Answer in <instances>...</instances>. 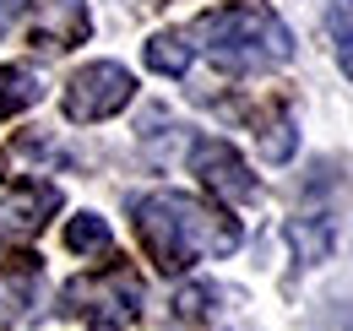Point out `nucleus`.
<instances>
[{"mask_svg": "<svg viewBox=\"0 0 353 331\" xmlns=\"http://www.w3.org/2000/svg\"><path fill=\"white\" fill-rule=\"evenodd\" d=\"M39 98H44L39 71H28V66H0V120H11V114H22V109H33Z\"/></svg>", "mask_w": 353, "mask_h": 331, "instance_id": "obj_10", "label": "nucleus"}, {"mask_svg": "<svg viewBox=\"0 0 353 331\" xmlns=\"http://www.w3.org/2000/svg\"><path fill=\"white\" fill-rule=\"evenodd\" d=\"M326 28H332V49H337V66L353 82V0H332L326 11Z\"/></svg>", "mask_w": 353, "mask_h": 331, "instance_id": "obj_14", "label": "nucleus"}, {"mask_svg": "<svg viewBox=\"0 0 353 331\" xmlns=\"http://www.w3.org/2000/svg\"><path fill=\"white\" fill-rule=\"evenodd\" d=\"M54 212H60V190H54V185L6 190V196H0V234H39Z\"/></svg>", "mask_w": 353, "mask_h": 331, "instance_id": "obj_8", "label": "nucleus"}, {"mask_svg": "<svg viewBox=\"0 0 353 331\" xmlns=\"http://www.w3.org/2000/svg\"><path fill=\"white\" fill-rule=\"evenodd\" d=\"M185 39L228 77H256V71H277V66L294 60L288 22L261 0H228V6L201 11Z\"/></svg>", "mask_w": 353, "mask_h": 331, "instance_id": "obj_2", "label": "nucleus"}, {"mask_svg": "<svg viewBox=\"0 0 353 331\" xmlns=\"http://www.w3.org/2000/svg\"><path fill=\"white\" fill-rule=\"evenodd\" d=\"M185 158L196 168V179H201L218 201H228V207H245V201L261 196V179L239 158V147H228L223 136H196V141L185 147Z\"/></svg>", "mask_w": 353, "mask_h": 331, "instance_id": "obj_5", "label": "nucleus"}, {"mask_svg": "<svg viewBox=\"0 0 353 331\" xmlns=\"http://www.w3.org/2000/svg\"><path fill=\"white\" fill-rule=\"evenodd\" d=\"M141 54H147V66H152L158 77H185L196 49H190V39H185V33H152Z\"/></svg>", "mask_w": 353, "mask_h": 331, "instance_id": "obj_11", "label": "nucleus"}, {"mask_svg": "<svg viewBox=\"0 0 353 331\" xmlns=\"http://www.w3.org/2000/svg\"><path fill=\"white\" fill-rule=\"evenodd\" d=\"M147 293L131 266H103V272H82L60 288V315H77L98 331H125L141 315Z\"/></svg>", "mask_w": 353, "mask_h": 331, "instance_id": "obj_3", "label": "nucleus"}, {"mask_svg": "<svg viewBox=\"0 0 353 331\" xmlns=\"http://www.w3.org/2000/svg\"><path fill=\"white\" fill-rule=\"evenodd\" d=\"M283 239H288V250H294L299 266H321V261L332 255V245H337V223H332L326 212H305V217H288Z\"/></svg>", "mask_w": 353, "mask_h": 331, "instance_id": "obj_9", "label": "nucleus"}, {"mask_svg": "<svg viewBox=\"0 0 353 331\" xmlns=\"http://www.w3.org/2000/svg\"><path fill=\"white\" fill-rule=\"evenodd\" d=\"M65 250H71V255H98V250H109V217H98V212L65 217Z\"/></svg>", "mask_w": 353, "mask_h": 331, "instance_id": "obj_13", "label": "nucleus"}, {"mask_svg": "<svg viewBox=\"0 0 353 331\" xmlns=\"http://www.w3.org/2000/svg\"><path fill=\"white\" fill-rule=\"evenodd\" d=\"M17 11H22V6H17V0H0V33H6V28H11V22H17Z\"/></svg>", "mask_w": 353, "mask_h": 331, "instance_id": "obj_16", "label": "nucleus"}, {"mask_svg": "<svg viewBox=\"0 0 353 331\" xmlns=\"http://www.w3.org/2000/svg\"><path fill=\"white\" fill-rule=\"evenodd\" d=\"M294 147H299V130H294L288 114H283V120H272L261 130V158H266V163H288V158H294Z\"/></svg>", "mask_w": 353, "mask_h": 331, "instance_id": "obj_15", "label": "nucleus"}, {"mask_svg": "<svg viewBox=\"0 0 353 331\" xmlns=\"http://www.w3.org/2000/svg\"><path fill=\"white\" fill-rule=\"evenodd\" d=\"M131 98H136V77L120 60H92V66H82L65 82L60 109H65L71 125H98V120H109V114H120Z\"/></svg>", "mask_w": 353, "mask_h": 331, "instance_id": "obj_4", "label": "nucleus"}, {"mask_svg": "<svg viewBox=\"0 0 353 331\" xmlns=\"http://www.w3.org/2000/svg\"><path fill=\"white\" fill-rule=\"evenodd\" d=\"M136 234L152 255L158 272H190L196 261H218V255H234L245 228L228 217V212L207 207L185 190H152V196H136L131 201Z\"/></svg>", "mask_w": 353, "mask_h": 331, "instance_id": "obj_1", "label": "nucleus"}, {"mask_svg": "<svg viewBox=\"0 0 353 331\" xmlns=\"http://www.w3.org/2000/svg\"><path fill=\"white\" fill-rule=\"evenodd\" d=\"M218 299L223 288H212V283H190V288L174 293V321L179 326H207L212 315H218Z\"/></svg>", "mask_w": 353, "mask_h": 331, "instance_id": "obj_12", "label": "nucleus"}, {"mask_svg": "<svg viewBox=\"0 0 353 331\" xmlns=\"http://www.w3.org/2000/svg\"><path fill=\"white\" fill-rule=\"evenodd\" d=\"M39 293H44V261L39 255H11L0 266V326L28 321L33 304H39Z\"/></svg>", "mask_w": 353, "mask_h": 331, "instance_id": "obj_7", "label": "nucleus"}, {"mask_svg": "<svg viewBox=\"0 0 353 331\" xmlns=\"http://www.w3.org/2000/svg\"><path fill=\"white\" fill-rule=\"evenodd\" d=\"M88 33H92V17L82 0H33V11H28V39L44 54L77 49V43H88Z\"/></svg>", "mask_w": 353, "mask_h": 331, "instance_id": "obj_6", "label": "nucleus"}]
</instances>
